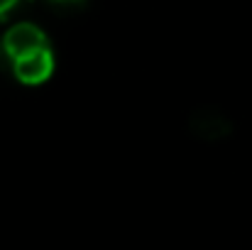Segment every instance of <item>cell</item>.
Returning a JSON list of instances; mask_svg holds the SVG:
<instances>
[{
	"label": "cell",
	"mask_w": 252,
	"mask_h": 250,
	"mask_svg": "<svg viewBox=\"0 0 252 250\" xmlns=\"http://www.w3.org/2000/svg\"><path fill=\"white\" fill-rule=\"evenodd\" d=\"M42 47H47L44 32L37 25H30V22H20V25L10 27L2 37V49L12 62L25 57V54H32Z\"/></svg>",
	"instance_id": "cell-1"
},
{
	"label": "cell",
	"mask_w": 252,
	"mask_h": 250,
	"mask_svg": "<svg viewBox=\"0 0 252 250\" xmlns=\"http://www.w3.org/2000/svg\"><path fill=\"white\" fill-rule=\"evenodd\" d=\"M12 64H15L12 67L15 76L22 83H30V86L47 81L52 76V71H54V57H52V52L47 47H42V49H37L32 54H25V57L15 59Z\"/></svg>",
	"instance_id": "cell-2"
},
{
	"label": "cell",
	"mask_w": 252,
	"mask_h": 250,
	"mask_svg": "<svg viewBox=\"0 0 252 250\" xmlns=\"http://www.w3.org/2000/svg\"><path fill=\"white\" fill-rule=\"evenodd\" d=\"M15 2H17V0H0V15H5L7 10H12Z\"/></svg>",
	"instance_id": "cell-3"
},
{
	"label": "cell",
	"mask_w": 252,
	"mask_h": 250,
	"mask_svg": "<svg viewBox=\"0 0 252 250\" xmlns=\"http://www.w3.org/2000/svg\"><path fill=\"white\" fill-rule=\"evenodd\" d=\"M57 2H71V0H57Z\"/></svg>",
	"instance_id": "cell-4"
}]
</instances>
